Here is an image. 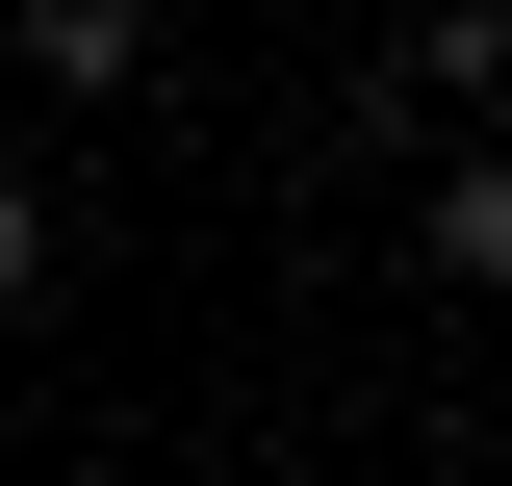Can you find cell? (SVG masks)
<instances>
[{
	"mask_svg": "<svg viewBox=\"0 0 512 486\" xmlns=\"http://www.w3.org/2000/svg\"><path fill=\"white\" fill-rule=\"evenodd\" d=\"M436 282L512 307V154H436Z\"/></svg>",
	"mask_w": 512,
	"mask_h": 486,
	"instance_id": "obj_2",
	"label": "cell"
},
{
	"mask_svg": "<svg viewBox=\"0 0 512 486\" xmlns=\"http://www.w3.org/2000/svg\"><path fill=\"white\" fill-rule=\"evenodd\" d=\"M26 282H52V205H26V180H0V333H26Z\"/></svg>",
	"mask_w": 512,
	"mask_h": 486,
	"instance_id": "obj_3",
	"label": "cell"
},
{
	"mask_svg": "<svg viewBox=\"0 0 512 486\" xmlns=\"http://www.w3.org/2000/svg\"><path fill=\"white\" fill-rule=\"evenodd\" d=\"M26 77H52V103H103V77H154V0H26Z\"/></svg>",
	"mask_w": 512,
	"mask_h": 486,
	"instance_id": "obj_1",
	"label": "cell"
}]
</instances>
